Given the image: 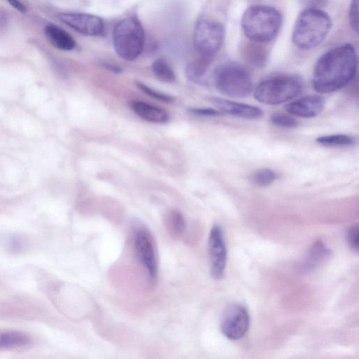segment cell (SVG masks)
<instances>
[{"instance_id":"obj_1","label":"cell","mask_w":359,"mask_h":359,"mask_svg":"<svg viewBox=\"0 0 359 359\" xmlns=\"http://www.w3.org/2000/svg\"><path fill=\"white\" fill-rule=\"evenodd\" d=\"M357 55L354 47L343 44L325 53L317 61L313 74V89L330 93L346 86L355 76Z\"/></svg>"},{"instance_id":"obj_2","label":"cell","mask_w":359,"mask_h":359,"mask_svg":"<svg viewBox=\"0 0 359 359\" xmlns=\"http://www.w3.org/2000/svg\"><path fill=\"white\" fill-rule=\"evenodd\" d=\"M332 27V20L325 11L308 8L302 11L295 22L292 41L302 50H310L320 44Z\"/></svg>"},{"instance_id":"obj_3","label":"cell","mask_w":359,"mask_h":359,"mask_svg":"<svg viewBox=\"0 0 359 359\" xmlns=\"http://www.w3.org/2000/svg\"><path fill=\"white\" fill-rule=\"evenodd\" d=\"M282 25V16L275 8L256 5L248 8L241 20L242 29L245 36L255 43H267L278 34Z\"/></svg>"},{"instance_id":"obj_4","label":"cell","mask_w":359,"mask_h":359,"mask_svg":"<svg viewBox=\"0 0 359 359\" xmlns=\"http://www.w3.org/2000/svg\"><path fill=\"white\" fill-rule=\"evenodd\" d=\"M145 34L139 18L132 15L118 21L113 31V44L117 55L127 61L137 58L144 45Z\"/></svg>"},{"instance_id":"obj_5","label":"cell","mask_w":359,"mask_h":359,"mask_svg":"<svg viewBox=\"0 0 359 359\" xmlns=\"http://www.w3.org/2000/svg\"><path fill=\"white\" fill-rule=\"evenodd\" d=\"M216 88L223 95L235 98L248 96L252 91V81L241 65L228 62L218 66L213 74Z\"/></svg>"},{"instance_id":"obj_6","label":"cell","mask_w":359,"mask_h":359,"mask_svg":"<svg viewBox=\"0 0 359 359\" xmlns=\"http://www.w3.org/2000/svg\"><path fill=\"white\" fill-rule=\"evenodd\" d=\"M302 89V83L296 76H276L259 83L255 89L254 96L260 102L276 105L296 97Z\"/></svg>"},{"instance_id":"obj_7","label":"cell","mask_w":359,"mask_h":359,"mask_svg":"<svg viewBox=\"0 0 359 359\" xmlns=\"http://www.w3.org/2000/svg\"><path fill=\"white\" fill-rule=\"evenodd\" d=\"M224 36V26L215 20L200 18L194 25V45L201 57H212L222 46Z\"/></svg>"},{"instance_id":"obj_8","label":"cell","mask_w":359,"mask_h":359,"mask_svg":"<svg viewBox=\"0 0 359 359\" xmlns=\"http://www.w3.org/2000/svg\"><path fill=\"white\" fill-rule=\"evenodd\" d=\"M250 325V316L242 304L229 305L222 314L220 329L229 339L238 340L244 337Z\"/></svg>"},{"instance_id":"obj_9","label":"cell","mask_w":359,"mask_h":359,"mask_svg":"<svg viewBox=\"0 0 359 359\" xmlns=\"http://www.w3.org/2000/svg\"><path fill=\"white\" fill-rule=\"evenodd\" d=\"M208 247L211 276L215 279H221L224 274L227 255L222 229L217 224L213 225L210 229Z\"/></svg>"},{"instance_id":"obj_10","label":"cell","mask_w":359,"mask_h":359,"mask_svg":"<svg viewBox=\"0 0 359 359\" xmlns=\"http://www.w3.org/2000/svg\"><path fill=\"white\" fill-rule=\"evenodd\" d=\"M63 23L86 36L103 34L104 24L100 17L85 13H61L57 15Z\"/></svg>"},{"instance_id":"obj_11","label":"cell","mask_w":359,"mask_h":359,"mask_svg":"<svg viewBox=\"0 0 359 359\" xmlns=\"http://www.w3.org/2000/svg\"><path fill=\"white\" fill-rule=\"evenodd\" d=\"M134 243L137 257L144 264L150 278L156 280L158 262L151 235L147 229H140L135 234Z\"/></svg>"},{"instance_id":"obj_12","label":"cell","mask_w":359,"mask_h":359,"mask_svg":"<svg viewBox=\"0 0 359 359\" xmlns=\"http://www.w3.org/2000/svg\"><path fill=\"white\" fill-rule=\"evenodd\" d=\"M325 107L324 99L319 95H308L295 100L285 106L291 115L302 118H313L320 114Z\"/></svg>"},{"instance_id":"obj_13","label":"cell","mask_w":359,"mask_h":359,"mask_svg":"<svg viewBox=\"0 0 359 359\" xmlns=\"http://www.w3.org/2000/svg\"><path fill=\"white\" fill-rule=\"evenodd\" d=\"M210 100L222 112L237 117L253 120L262 115L261 109L255 106L219 97H211Z\"/></svg>"},{"instance_id":"obj_14","label":"cell","mask_w":359,"mask_h":359,"mask_svg":"<svg viewBox=\"0 0 359 359\" xmlns=\"http://www.w3.org/2000/svg\"><path fill=\"white\" fill-rule=\"evenodd\" d=\"M134 112L141 118L155 123H165L168 114L163 109L140 100H134L130 103Z\"/></svg>"},{"instance_id":"obj_15","label":"cell","mask_w":359,"mask_h":359,"mask_svg":"<svg viewBox=\"0 0 359 359\" xmlns=\"http://www.w3.org/2000/svg\"><path fill=\"white\" fill-rule=\"evenodd\" d=\"M44 34L49 43L60 50L69 51L76 46L74 39L56 25H48L44 29Z\"/></svg>"},{"instance_id":"obj_16","label":"cell","mask_w":359,"mask_h":359,"mask_svg":"<svg viewBox=\"0 0 359 359\" xmlns=\"http://www.w3.org/2000/svg\"><path fill=\"white\" fill-rule=\"evenodd\" d=\"M241 55L246 63L255 68L263 67L266 62V50L256 43L245 44L241 49Z\"/></svg>"},{"instance_id":"obj_17","label":"cell","mask_w":359,"mask_h":359,"mask_svg":"<svg viewBox=\"0 0 359 359\" xmlns=\"http://www.w3.org/2000/svg\"><path fill=\"white\" fill-rule=\"evenodd\" d=\"M330 255L329 250L321 241H316L311 246L304 263L303 270H310L316 267Z\"/></svg>"},{"instance_id":"obj_18","label":"cell","mask_w":359,"mask_h":359,"mask_svg":"<svg viewBox=\"0 0 359 359\" xmlns=\"http://www.w3.org/2000/svg\"><path fill=\"white\" fill-rule=\"evenodd\" d=\"M212 57H201L189 63L185 68L187 78L193 81H200L207 73Z\"/></svg>"},{"instance_id":"obj_19","label":"cell","mask_w":359,"mask_h":359,"mask_svg":"<svg viewBox=\"0 0 359 359\" xmlns=\"http://www.w3.org/2000/svg\"><path fill=\"white\" fill-rule=\"evenodd\" d=\"M151 69L154 75L160 81L166 83L175 81V74L170 65L163 58H158L153 62Z\"/></svg>"},{"instance_id":"obj_20","label":"cell","mask_w":359,"mask_h":359,"mask_svg":"<svg viewBox=\"0 0 359 359\" xmlns=\"http://www.w3.org/2000/svg\"><path fill=\"white\" fill-rule=\"evenodd\" d=\"M316 141L328 147H346L353 144V138L345 134H334L318 137Z\"/></svg>"},{"instance_id":"obj_21","label":"cell","mask_w":359,"mask_h":359,"mask_svg":"<svg viewBox=\"0 0 359 359\" xmlns=\"http://www.w3.org/2000/svg\"><path fill=\"white\" fill-rule=\"evenodd\" d=\"M27 335L21 332L0 334V348L20 346L28 344Z\"/></svg>"},{"instance_id":"obj_22","label":"cell","mask_w":359,"mask_h":359,"mask_svg":"<svg viewBox=\"0 0 359 359\" xmlns=\"http://www.w3.org/2000/svg\"><path fill=\"white\" fill-rule=\"evenodd\" d=\"M276 173L269 168H262L256 171L252 180L259 186H267L276 179Z\"/></svg>"},{"instance_id":"obj_23","label":"cell","mask_w":359,"mask_h":359,"mask_svg":"<svg viewBox=\"0 0 359 359\" xmlns=\"http://www.w3.org/2000/svg\"><path fill=\"white\" fill-rule=\"evenodd\" d=\"M168 225L172 232L176 235L182 233L186 228L185 220L177 211H172L168 215Z\"/></svg>"},{"instance_id":"obj_24","label":"cell","mask_w":359,"mask_h":359,"mask_svg":"<svg viewBox=\"0 0 359 359\" xmlns=\"http://www.w3.org/2000/svg\"><path fill=\"white\" fill-rule=\"evenodd\" d=\"M271 122L276 126L292 128L297 126V120L292 115L283 113H275L270 118Z\"/></svg>"},{"instance_id":"obj_25","label":"cell","mask_w":359,"mask_h":359,"mask_svg":"<svg viewBox=\"0 0 359 359\" xmlns=\"http://www.w3.org/2000/svg\"><path fill=\"white\" fill-rule=\"evenodd\" d=\"M136 86L140 89L142 92H144L147 95L154 97L158 100L165 102H171L174 100V97L161 92H158L156 90L151 88L149 86H147L144 83H142L139 81H136Z\"/></svg>"},{"instance_id":"obj_26","label":"cell","mask_w":359,"mask_h":359,"mask_svg":"<svg viewBox=\"0 0 359 359\" xmlns=\"http://www.w3.org/2000/svg\"><path fill=\"white\" fill-rule=\"evenodd\" d=\"M358 0H352L348 12V18L351 27L358 32Z\"/></svg>"},{"instance_id":"obj_27","label":"cell","mask_w":359,"mask_h":359,"mask_svg":"<svg viewBox=\"0 0 359 359\" xmlns=\"http://www.w3.org/2000/svg\"><path fill=\"white\" fill-rule=\"evenodd\" d=\"M189 112L198 116L212 117L219 116L223 114L220 110L212 108H189Z\"/></svg>"},{"instance_id":"obj_28","label":"cell","mask_w":359,"mask_h":359,"mask_svg":"<svg viewBox=\"0 0 359 359\" xmlns=\"http://www.w3.org/2000/svg\"><path fill=\"white\" fill-rule=\"evenodd\" d=\"M346 240L348 245L355 251L358 250V226H352L347 231Z\"/></svg>"},{"instance_id":"obj_29","label":"cell","mask_w":359,"mask_h":359,"mask_svg":"<svg viewBox=\"0 0 359 359\" xmlns=\"http://www.w3.org/2000/svg\"><path fill=\"white\" fill-rule=\"evenodd\" d=\"M9 16L5 10H0V34L4 32L8 27Z\"/></svg>"},{"instance_id":"obj_30","label":"cell","mask_w":359,"mask_h":359,"mask_svg":"<svg viewBox=\"0 0 359 359\" xmlns=\"http://www.w3.org/2000/svg\"><path fill=\"white\" fill-rule=\"evenodd\" d=\"M303 4L309 8H318V7L325 6L328 0H299Z\"/></svg>"},{"instance_id":"obj_31","label":"cell","mask_w":359,"mask_h":359,"mask_svg":"<svg viewBox=\"0 0 359 359\" xmlns=\"http://www.w3.org/2000/svg\"><path fill=\"white\" fill-rule=\"evenodd\" d=\"M8 3L13 7L15 10L18 11L20 13H26L27 8L24 4H22L20 0H6Z\"/></svg>"},{"instance_id":"obj_32","label":"cell","mask_w":359,"mask_h":359,"mask_svg":"<svg viewBox=\"0 0 359 359\" xmlns=\"http://www.w3.org/2000/svg\"><path fill=\"white\" fill-rule=\"evenodd\" d=\"M104 65L106 68H107L108 69H109L115 73H120L122 72V69L118 66H116V65H114L111 64H109V63H106Z\"/></svg>"}]
</instances>
